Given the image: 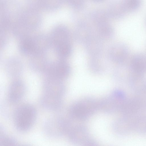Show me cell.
Returning a JSON list of instances; mask_svg holds the SVG:
<instances>
[{"label": "cell", "instance_id": "25", "mask_svg": "<svg viewBox=\"0 0 146 146\" xmlns=\"http://www.w3.org/2000/svg\"><path fill=\"white\" fill-rule=\"evenodd\" d=\"M95 1H101L102 0H94Z\"/></svg>", "mask_w": 146, "mask_h": 146}, {"label": "cell", "instance_id": "6", "mask_svg": "<svg viewBox=\"0 0 146 146\" xmlns=\"http://www.w3.org/2000/svg\"><path fill=\"white\" fill-rule=\"evenodd\" d=\"M66 135L73 144L85 146L97 145L96 142L90 137L87 128L83 125L71 126Z\"/></svg>", "mask_w": 146, "mask_h": 146}, {"label": "cell", "instance_id": "8", "mask_svg": "<svg viewBox=\"0 0 146 146\" xmlns=\"http://www.w3.org/2000/svg\"><path fill=\"white\" fill-rule=\"evenodd\" d=\"M18 21L31 33L40 27L42 18L38 11L29 8L23 10Z\"/></svg>", "mask_w": 146, "mask_h": 146}, {"label": "cell", "instance_id": "15", "mask_svg": "<svg viewBox=\"0 0 146 146\" xmlns=\"http://www.w3.org/2000/svg\"><path fill=\"white\" fill-rule=\"evenodd\" d=\"M50 62L46 54H40L31 56L29 63L33 71L44 73Z\"/></svg>", "mask_w": 146, "mask_h": 146}, {"label": "cell", "instance_id": "13", "mask_svg": "<svg viewBox=\"0 0 146 146\" xmlns=\"http://www.w3.org/2000/svg\"><path fill=\"white\" fill-rule=\"evenodd\" d=\"M103 40L98 35H92L84 44L86 51L89 56L102 55Z\"/></svg>", "mask_w": 146, "mask_h": 146}, {"label": "cell", "instance_id": "23", "mask_svg": "<svg viewBox=\"0 0 146 146\" xmlns=\"http://www.w3.org/2000/svg\"><path fill=\"white\" fill-rule=\"evenodd\" d=\"M0 146H9L16 145V140L13 137L7 135L3 128L0 126Z\"/></svg>", "mask_w": 146, "mask_h": 146}, {"label": "cell", "instance_id": "12", "mask_svg": "<svg viewBox=\"0 0 146 146\" xmlns=\"http://www.w3.org/2000/svg\"><path fill=\"white\" fill-rule=\"evenodd\" d=\"M129 54V50L126 45L117 42L112 45L108 51L110 59L117 64H124Z\"/></svg>", "mask_w": 146, "mask_h": 146}, {"label": "cell", "instance_id": "24", "mask_svg": "<svg viewBox=\"0 0 146 146\" xmlns=\"http://www.w3.org/2000/svg\"><path fill=\"white\" fill-rule=\"evenodd\" d=\"M29 8L38 11L41 10L40 0H25Z\"/></svg>", "mask_w": 146, "mask_h": 146}, {"label": "cell", "instance_id": "14", "mask_svg": "<svg viewBox=\"0 0 146 146\" xmlns=\"http://www.w3.org/2000/svg\"><path fill=\"white\" fill-rule=\"evenodd\" d=\"M26 87L24 82L16 80L10 84L8 90V98L9 102L15 104L21 100L24 96Z\"/></svg>", "mask_w": 146, "mask_h": 146}, {"label": "cell", "instance_id": "11", "mask_svg": "<svg viewBox=\"0 0 146 146\" xmlns=\"http://www.w3.org/2000/svg\"><path fill=\"white\" fill-rule=\"evenodd\" d=\"M63 81L53 78L46 77L42 85L43 93L63 98L66 91Z\"/></svg>", "mask_w": 146, "mask_h": 146}, {"label": "cell", "instance_id": "17", "mask_svg": "<svg viewBox=\"0 0 146 146\" xmlns=\"http://www.w3.org/2000/svg\"><path fill=\"white\" fill-rule=\"evenodd\" d=\"M62 98L43 93L40 100V103L44 109L51 111L59 110L62 104Z\"/></svg>", "mask_w": 146, "mask_h": 146}, {"label": "cell", "instance_id": "9", "mask_svg": "<svg viewBox=\"0 0 146 146\" xmlns=\"http://www.w3.org/2000/svg\"><path fill=\"white\" fill-rule=\"evenodd\" d=\"M30 56L46 54L51 46L49 36L44 34H39L29 36Z\"/></svg>", "mask_w": 146, "mask_h": 146}, {"label": "cell", "instance_id": "16", "mask_svg": "<svg viewBox=\"0 0 146 146\" xmlns=\"http://www.w3.org/2000/svg\"><path fill=\"white\" fill-rule=\"evenodd\" d=\"M5 70L9 76L16 77L20 76L23 69V66L21 60L16 57L7 59L4 64Z\"/></svg>", "mask_w": 146, "mask_h": 146}, {"label": "cell", "instance_id": "2", "mask_svg": "<svg viewBox=\"0 0 146 146\" xmlns=\"http://www.w3.org/2000/svg\"><path fill=\"white\" fill-rule=\"evenodd\" d=\"M99 109V102L94 98L87 97L73 104L69 108L68 113L71 118L83 121L89 118Z\"/></svg>", "mask_w": 146, "mask_h": 146}, {"label": "cell", "instance_id": "1", "mask_svg": "<svg viewBox=\"0 0 146 146\" xmlns=\"http://www.w3.org/2000/svg\"><path fill=\"white\" fill-rule=\"evenodd\" d=\"M51 46L59 58L66 59L72 54V37L68 28L62 25L55 26L49 36Z\"/></svg>", "mask_w": 146, "mask_h": 146}, {"label": "cell", "instance_id": "20", "mask_svg": "<svg viewBox=\"0 0 146 146\" xmlns=\"http://www.w3.org/2000/svg\"><path fill=\"white\" fill-rule=\"evenodd\" d=\"M117 65L113 72L114 78L117 80H122L127 77L129 78L133 73L129 66L124 63Z\"/></svg>", "mask_w": 146, "mask_h": 146}, {"label": "cell", "instance_id": "10", "mask_svg": "<svg viewBox=\"0 0 146 146\" xmlns=\"http://www.w3.org/2000/svg\"><path fill=\"white\" fill-rule=\"evenodd\" d=\"M119 90H115L99 101V109L108 114L113 113L118 110L121 101L122 96Z\"/></svg>", "mask_w": 146, "mask_h": 146}, {"label": "cell", "instance_id": "22", "mask_svg": "<svg viewBox=\"0 0 146 146\" xmlns=\"http://www.w3.org/2000/svg\"><path fill=\"white\" fill-rule=\"evenodd\" d=\"M61 0H40L41 9L53 11L60 6Z\"/></svg>", "mask_w": 146, "mask_h": 146}, {"label": "cell", "instance_id": "5", "mask_svg": "<svg viewBox=\"0 0 146 146\" xmlns=\"http://www.w3.org/2000/svg\"><path fill=\"white\" fill-rule=\"evenodd\" d=\"M71 126L68 119L61 117H52L45 121L43 130L48 136L57 138L67 135Z\"/></svg>", "mask_w": 146, "mask_h": 146}, {"label": "cell", "instance_id": "4", "mask_svg": "<svg viewBox=\"0 0 146 146\" xmlns=\"http://www.w3.org/2000/svg\"><path fill=\"white\" fill-rule=\"evenodd\" d=\"M37 113L35 108L29 104L18 107L13 114L15 125L19 131L24 132L30 129L36 121Z\"/></svg>", "mask_w": 146, "mask_h": 146}, {"label": "cell", "instance_id": "3", "mask_svg": "<svg viewBox=\"0 0 146 146\" xmlns=\"http://www.w3.org/2000/svg\"><path fill=\"white\" fill-rule=\"evenodd\" d=\"M0 28L10 30L23 10L18 0H0Z\"/></svg>", "mask_w": 146, "mask_h": 146}, {"label": "cell", "instance_id": "7", "mask_svg": "<svg viewBox=\"0 0 146 146\" xmlns=\"http://www.w3.org/2000/svg\"><path fill=\"white\" fill-rule=\"evenodd\" d=\"M71 67L65 59L59 58L50 62L44 73L46 77H50L62 80L67 78L70 74Z\"/></svg>", "mask_w": 146, "mask_h": 146}, {"label": "cell", "instance_id": "18", "mask_svg": "<svg viewBox=\"0 0 146 146\" xmlns=\"http://www.w3.org/2000/svg\"><path fill=\"white\" fill-rule=\"evenodd\" d=\"M129 66L133 73L144 75L146 73V55L139 53L135 54L131 58Z\"/></svg>", "mask_w": 146, "mask_h": 146}, {"label": "cell", "instance_id": "21", "mask_svg": "<svg viewBox=\"0 0 146 146\" xmlns=\"http://www.w3.org/2000/svg\"><path fill=\"white\" fill-rule=\"evenodd\" d=\"M121 5L126 13L136 11L141 7L142 0H121Z\"/></svg>", "mask_w": 146, "mask_h": 146}, {"label": "cell", "instance_id": "19", "mask_svg": "<svg viewBox=\"0 0 146 146\" xmlns=\"http://www.w3.org/2000/svg\"><path fill=\"white\" fill-rule=\"evenodd\" d=\"M88 65L90 71L96 74L102 73L105 69V62L102 55L89 56Z\"/></svg>", "mask_w": 146, "mask_h": 146}]
</instances>
